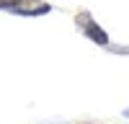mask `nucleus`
<instances>
[{
    "mask_svg": "<svg viewBox=\"0 0 129 124\" xmlns=\"http://www.w3.org/2000/svg\"><path fill=\"white\" fill-rule=\"evenodd\" d=\"M0 8L10 10V13H21V16L49 13V5L47 3H39V0H0Z\"/></svg>",
    "mask_w": 129,
    "mask_h": 124,
    "instance_id": "nucleus-1",
    "label": "nucleus"
},
{
    "mask_svg": "<svg viewBox=\"0 0 129 124\" xmlns=\"http://www.w3.org/2000/svg\"><path fill=\"white\" fill-rule=\"evenodd\" d=\"M126 114H129V111H126Z\"/></svg>",
    "mask_w": 129,
    "mask_h": 124,
    "instance_id": "nucleus-3",
    "label": "nucleus"
},
{
    "mask_svg": "<svg viewBox=\"0 0 129 124\" xmlns=\"http://www.w3.org/2000/svg\"><path fill=\"white\" fill-rule=\"evenodd\" d=\"M78 26H83L85 31H88V34L95 39V41H98V44H106V41H109V39H106V34H103V31L98 28V26H95L93 23V21L88 18V13H83V16H78Z\"/></svg>",
    "mask_w": 129,
    "mask_h": 124,
    "instance_id": "nucleus-2",
    "label": "nucleus"
}]
</instances>
